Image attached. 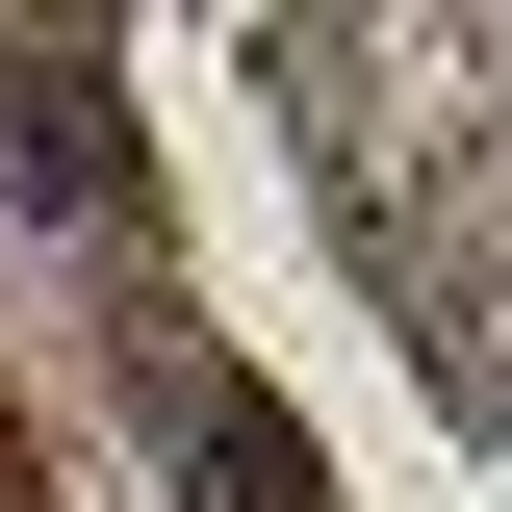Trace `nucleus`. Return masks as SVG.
<instances>
[{"mask_svg": "<svg viewBox=\"0 0 512 512\" xmlns=\"http://www.w3.org/2000/svg\"><path fill=\"white\" fill-rule=\"evenodd\" d=\"M0 154H26L52 205H103V180H128V128H103V77H52V52H26V103H0Z\"/></svg>", "mask_w": 512, "mask_h": 512, "instance_id": "1", "label": "nucleus"}]
</instances>
